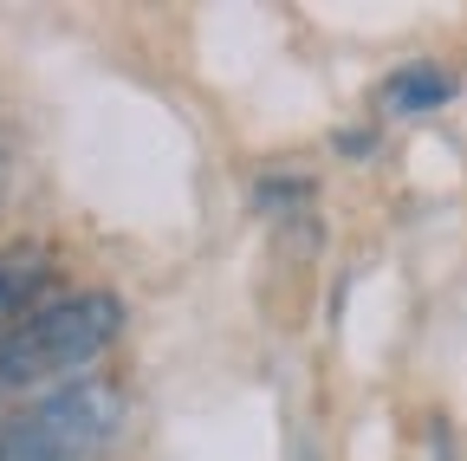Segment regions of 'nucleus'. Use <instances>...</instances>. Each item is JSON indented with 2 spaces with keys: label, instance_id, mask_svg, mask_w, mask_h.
<instances>
[{
  "label": "nucleus",
  "instance_id": "f257e3e1",
  "mask_svg": "<svg viewBox=\"0 0 467 461\" xmlns=\"http://www.w3.org/2000/svg\"><path fill=\"white\" fill-rule=\"evenodd\" d=\"M117 331H124L117 293H66L33 306L20 325L0 331V396H26L46 383L66 390V377L78 383V371L110 351Z\"/></svg>",
  "mask_w": 467,
  "mask_h": 461
},
{
  "label": "nucleus",
  "instance_id": "f03ea898",
  "mask_svg": "<svg viewBox=\"0 0 467 461\" xmlns=\"http://www.w3.org/2000/svg\"><path fill=\"white\" fill-rule=\"evenodd\" d=\"M117 435H124V390L110 377H78L0 423V461H98Z\"/></svg>",
  "mask_w": 467,
  "mask_h": 461
},
{
  "label": "nucleus",
  "instance_id": "7ed1b4c3",
  "mask_svg": "<svg viewBox=\"0 0 467 461\" xmlns=\"http://www.w3.org/2000/svg\"><path fill=\"white\" fill-rule=\"evenodd\" d=\"M39 286H46V254L39 247H7L0 254V331L33 312Z\"/></svg>",
  "mask_w": 467,
  "mask_h": 461
},
{
  "label": "nucleus",
  "instance_id": "20e7f679",
  "mask_svg": "<svg viewBox=\"0 0 467 461\" xmlns=\"http://www.w3.org/2000/svg\"><path fill=\"white\" fill-rule=\"evenodd\" d=\"M454 91V79L448 72H435V66H409V72H396L389 85H383V110H435L441 98Z\"/></svg>",
  "mask_w": 467,
  "mask_h": 461
}]
</instances>
